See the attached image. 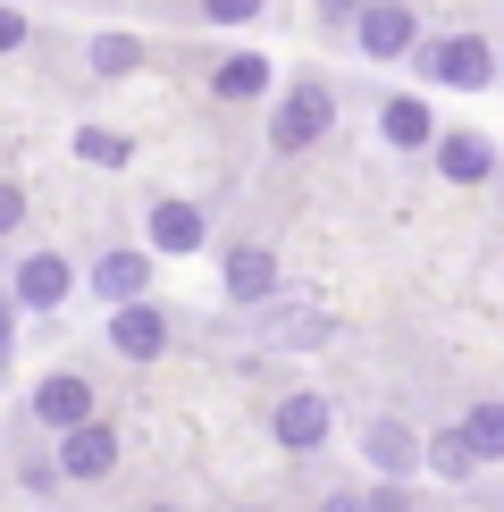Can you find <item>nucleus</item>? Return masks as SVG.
<instances>
[{"label":"nucleus","mask_w":504,"mask_h":512,"mask_svg":"<svg viewBox=\"0 0 504 512\" xmlns=\"http://www.w3.org/2000/svg\"><path fill=\"white\" fill-rule=\"evenodd\" d=\"M328 118H336V101H328V84H286L278 93V118H269V143L278 152H311V143L328 135Z\"/></svg>","instance_id":"1"},{"label":"nucleus","mask_w":504,"mask_h":512,"mask_svg":"<svg viewBox=\"0 0 504 512\" xmlns=\"http://www.w3.org/2000/svg\"><path fill=\"white\" fill-rule=\"evenodd\" d=\"M420 68H429L437 84H454V93H488V84H496V51L479 34H454V42H429Z\"/></svg>","instance_id":"2"},{"label":"nucleus","mask_w":504,"mask_h":512,"mask_svg":"<svg viewBox=\"0 0 504 512\" xmlns=\"http://www.w3.org/2000/svg\"><path fill=\"white\" fill-rule=\"evenodd\" d=\"M362 462L378 479H412V471H429V437H420L412 420H370L362 429Z\"/></svg>","instance_id":"3"},{"label":"nucleus","mask_w":504,"mask_h":512,"mask_svg":"<svg viewBox=\"0 0 504 512\" xmlns=\"http://www.w3.org/2000/svg\"><path fill=\"white\" fill-rule=\"evenodd\" d=\"M59 479H76V487H93V479H110L118 471V429L110 420H84V429H68L59 437Z\"/></svg>","instance_id":"4"},{"label":"nucleus","mask_w":504,"mask_h":512,"mask_svg":"<svg viewBox=\"0 0 504 512\" xmlns=\"http://www.w3.org/2000/svg\"><path fill=\"white\" fill-rule=\"evenodd\" d=\"M26 403H34V420H42V429H59V437H68V429H84V420H101V412H93V378H76V370H51Z\"/></svg>","instance_id":"5"},{"label":"nucleus","mask_w":504,"mask_h":512,"mask_svg":"<svg viewBox=\"0 0 504 512\" xmlns=\"http://www.w3.org/2000/svg\"><path fill=\"white\" fill-rule=\"evenodd\" d=\"M353 42H362V59H412L420 26H412L404 0H370V9L353 17Z\"/></svg>","instance_id":"6"},{"label":"nucleus","mask_w":504,"mask_h":512,"mask_svg":"<svg viewBox=\"0 0 504 512\" xmlns=\"http://www.w3.org/2000/svg\"><path fill=\"white\" fill-rule=\"evenodd\" d=\"M269 437H278L286 454H320L328 445V395H286L278 412H269Z\"/></svg>","instance_id":"7"},{"label":"nucleus","mask_w":504,"mask_h":512,"mask_svg":"<svg viewBox=\"0 0 504 512\" xmlns=\"http://www.w3.org/2000/svg\"><path fill=\"white\" fill-rule=\"evenodd\" d=\"M110 353H126V361H160V353H168V319H160V303H126V311H110Z\"/></svg>","instance_id":"8"},{"label":"nucleus","mask_w":504,"mask_h":512,"mask_svg":"<svg viewBox=\"0 0 504 512\" xmlns=\"http://www.w3.org/2000/svg\"><path fill=\"white\" fill-rule=\"evenodd\" d=\"M68 286H76V277H68V261H59V252H26V261H17V311H59V303H68Z\"/></svg>","instance_id":"9"},{"label":"nucleus","mask_w":504,"mask_h":512,"mask_svg":"<svg viewBox=\"0 0 504 512\" xmlns=\"http://www.w3.org/2000/svg\"><path fill=\"white\" fill-rule=\"evenodd\" d=\"M219 277H227L236 303H269V294H278V252H269V244H227Z\"/></svg>","instance_id":"10"},{"label":"nucleus","mask_w":504,"mask_h":512,"mask_svg":"<svg viewBox=\"0 0 504 512\" xmlns=\"http://www.w3.org/2000/svg\"><path fill=\"white\" fill-rule=\"evenodd\" d=\"M143 286H152V252H101V261H93V294L110 311L143 303Z\"/></svg>","instance_id":"11"},{"label":"nucleus","mask_w":504,"mask_h":512,"mask_svg":"<svg viewBox=\"0 0 504 512\" xmlns=\"http://www.w3.org/2000/svg\"><path fill=\"white\" fill-rule=\"evenodd\" d=\"M143 236H152V252L177 261V252H202V244H210V227H202L194 202H152V227H143Z\"/></svg>","instance_id":"12"},{"label":"nucleus","mask_w":504,"mask_h":512,"mask_svg":"<svg viewBox=\"0 0 504 512\" xmlns=\"http://www.w3.org/2000/svg\"><path fill=\"white\" fill-rule=\"evenodd\" d=\"M378 126H387V143H395V152H429V143H437L429 101H412V93H395L387 110H378Z\"/></svg>","instance_id":"13"},{"label":"nucleus","mask_w":504,"mask_h":512,"mask_svg":"<svg viewBox=\"0 0 504 512\" xmlns=\"http://www.w3.org/2000/svg\"><path fill=\"white\" fill-rule=\"evenodd\" d=\"M437 168L454 185H479V177H496V143L488 135H437Z\"/></svg>","instance_id":"14"},{"label":"nucleus","mask_w":504,"mask_h":512,"mask_svg":"<svg viewBox=\"0 0 504 512\" xmlns=\"http://www.w3.org/2000/svg\"><path fill=\"white\" fill-rule=\"evenodd\" d=\"M429 471H437V479H471V471H479V445H471L462 420H454V429H429Z\"/></svg>","instance_id":"15"},{"label":"nucleus","mask_w":504,"mask_h":512,"mask_svg":"<svg viewBox=\"0 0 504 512\" xmlns=\"http://www.w3.org/2000/svg\"><path fill=\"white\" fill-rule=\"evenodd\" d=\"M210 84H219V101H252V93H269V59L261 51H236V59L210 68Z\"/></svg>","instance_id":"16"},{"label":"nucleus","mask_w":504,"mask_h":512,"mask_svg":"<svg viewBox=\"0 0 504 512\" xmlns=\"http://www.w3.org/2000/svg\"><path fill=\"white\" fill-rule=\"evenodd\" d=\"M135 68H143L135 34H93V76H135Z\"/></svg>","instance_id":"17"},{"label":"nucleus","mask_w":504,"mask_h":512,"mask_svg":"<svg viewBox=\"0 0 504 512\" xmlns=\"http://www.w3.org/2000/svg\"><path fill=\"white\" fill-rule=\"evenodd\" d=\"M462 429H471L479 462H504V403H471V412H462Z\"/></svg>","instance_id":"18"},{"label":"nucleus","mask_w":504,"mask_h":512,"mask_svg":"<svg viewBox=\"0 0 504 512\" xmlns=\"http://www.w3.org/2000/svg\"><path fill=\"white\" fill-rule=\"evenodd\" d=\"M76 160H84V168H126V135H110V126H84V135H76Z\"/></svg>","instance_id":"19"},{"label":"nucleus","mask_w":504,"mask_h":512,"mask_svg":"<svg viewBox=\"0 0 504 512\" xmlns=\"http://www.w3.org/2000/svg\"><path fill=\"white\" fill-rule=\"evenodd\" d=\"M320 336H328L320 311H278L269 319V345H320Z\"/></svg>","instance_id":"20"},{"label":"nucleus","mask_w":504,"mask_h":512,"mask_svg":"<svg viewBox=\"0 0 504 512\" xmlns=\"http://www.w3.org/2000/svg\"><path fill=\"white\" fill-rule=\"evenodd\" d=\"M17 227H26V194H17V185L0 177V236H17Z\"/></svg>","instance_id":"21"},{"label":"nucleus","mask_w":504,"mask_h":512,"mask_svg":"<svg viewBox=\"0 0 504 512\" xmlns=\"http://www.w3.org/2000/svg\"><path fill=\"white\" fill-rule=\"evenodd\" d=\"M202 9H210V17H219V26H244V17H252V9H261V0H202Z\"/></svg>","instance_id":"22"},{"label":"nucleus","mask_w":504,"mask_h":512,"mask_svg":"<svg viewBox=\"0 0 504 512\" xmlns=\"http://www.w3.org/2000/svg\"><path fill=\"white\" fill-rule=\"evenodd\" d=\"M0 51H26V17L17 9H0Z\"/></svg>","instance_id":"23"},{"label":"nucleus","mask_w":504,"mask_h":512,"mask_svg":"<svg viewBox=\"0 0 504 512\" xmlns=\"http://www.w3.org/2000/svg\"><path fill=\"white\" fill-rule=\"evenodd\" d=\"M320 512H370V504H362V487H336V496H328Z\"/></svg>","instance_id":"24"},{"label":"nucleus","mask_w":504,"mask_h":512,"mask_svg":"<svg viewBox=\"0 0 504 512\" xmlns=\"http://www.w3.org/2000/svg\"><path fill=\"white\" fill-rule=\"evenodd\" d=\"M362 504H370V512H404V496H395V487H370Z\"/></svg>","instance_id":"25"},{"label":"nucleus","mask_w":504,"mask_h":512,"mask_svg":"<svg viewBox=\"0 0 504 512\" xmlns=\"http://www.w3.org/2000/svg\"><path fill=\"white\" fill-rule=\"evenodd\" d=\"M9 319H17V294H0V361H9Z\"/></svg>","instance_id":"26"},{"label":"nucleus","mask_w":504,"mask_h":512,"mask_svg":"<svg viewBox=\"0 0 504 512\" xmlns=\"http://www.w3.org/2000/svg\"><path fill=\"white\" fill-rule=\"evenodd\" d=\"M143 512H185V504H143Z\"/></svg>","instance_id":"27"}]
</instances>
